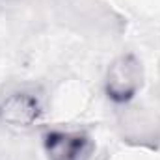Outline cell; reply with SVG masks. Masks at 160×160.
Instances as JSON below:
<instances>
[{"instance_id": "cell-1", "label": "cell", "mask_w": 160, "mask_h": 160, "mask_svg": "<svg viewBox=\"0 0 160 160\" xmlns=\"http://www.w3.org/2000/svg\"><path fill=\"white\" fill-rule=\"evenodd\" d=\"M142 78L143 71L140 62L132 54L119 56L108 69L106 95L116 102H127L142 88Z\"/></svg>"}, {"instance_id": "cell-2", "label": "cell", "mask_w": 160, "mask_h": 160, "mask_svg": "<svg viewBox=\"0 0 160 160\" xmlns=\"http://www.w3.org/2000/svg\"><path fill=\"white\" fill-rule=\"evenodd\" d=\"M45 151L50 160H88L93 143L82 132L50 130L45 134Z\"/></svg>"}, {"instance_id": "cell-3", "label": "cell", "mask_w": 160, "mask_h": 160, "mask_svg": "<svg viewBox=\"0 0 160 160\" xmlns=\"http://www.w3.org/2000/svg\"><path fill=\"white\" fill-rule=\"evenodd\" d=\"M39 114V102L30 93H11L0 102V119L11 127H30Z\"/></svg>"}]
</instances>
